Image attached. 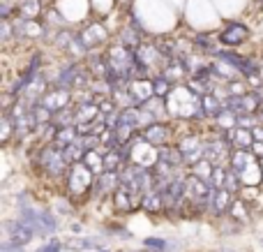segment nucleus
<instances>
[{
  "mask_svg": "<svg viewBox=\"0 0 263 252\" xmlns=\"http://www.w3.org/2000/svg\"><path fill=\"white\" fill-rule=\"evenodd\" d=\"M153 88H155V97H162V100H166V97L173 93L176 83L168 81L164 74H155V77H153Z\"/></svg>",
  "mask_w": 263,
  "mask_h": 252,
  "instance_id": "bb28decb",
  "label": "nucleus"
},
{
  "mask_svg": "<svg viewBox=\"0 0 263 252\" xmlns=\"http://www.w3.org/2000/svg\"><path fill=\"white\" fill-rule=\"evenodd\" d=\"M229 218H231V220H236V222H247V220H250V204H247L242 197H236L231 211H229Z\"/></svg>",
  "mask_w": 263,
  "mask_h": 252,
  "instance_id": "cd10ccee",
  "label": "nucleus"
},
{
  "mask_svg": "<svg viewBox=\"0 0 263 252\" xmlns=\"http://www.w3.org/2000/svg\"><path fill=\"white\" fill-rule=\"evenodd\" d=\"M252 134H254V141H263V125L252 130Z\"/></svg>",
  "mask_w": 263,
  "mask_h": 252,
  "instance_id": "a18cd8bd",
  "label": "nucleus"
},
{
  "mask_svg": "<svg viewBox=\"0 0 263 252\" xmlns=\"http://www.w3.org/2000/svg\"><path fill=\"white\" fill-rule=\"evenodd\" d=\"M261 77H263V65H261Z\"/></svg>",
  "mask_w": 263,
  "mask_h": 252,
  "instance_id": "09e8293b",
  "label": "nucleus"
},
{
  "mask_svg": "<svg viewBox=\"0 0 263 252\" xmlns=\"http://www.w3.org/2000/svg\"><path fill=\"white\" fill-rule=\"evenodd\" d=\"M16 40V30H14V21H9V19H3V26H0V42L3 44H7L9 40Z\"/></svg>",
  "mask_w": 263,
  "mask_h": 252,
  "instance_id": "58836bf2",
  "label": "nucleus"
},
{
  "mask_svg": "<svg viewBox=\"0 0 263 252\" xmlns=\"http://www.w3.org/2000/svg\"><path fill=\"white\" fill-rule=\"evenodd\" d=\"M141 208L148 213H162L164 211V197L159 190H150L141 197Z\"/></svg>",
  "mask_w": 263,
  "mask_h": 252,
  "instance_id": "5701e85b",
  "label": "nucleus"
},
{
  "mask_svg": "<svg viewBox=\"0 0 263 252\" xmlns=\"http://www.w3.org/2000/svg\"><path fill=\"white\" fill-rule=\"evenodd\" d=\"M74 106H77V125L95 123V120L102 116L100 104H97L95 100H92V102H81V104H74Z\"/></svg>",
  "mask_w": 263,
  "mask_h": 252,
  "instance_id": "412c9836",
  "label": "nucleus"
},
{
  "mask_svg": "<svg viewBox=\"0 0 263 252\" xmlns=\"http://www.w3.org/2000/svg\"><path fill=\"white\" fill-rule=\"evenodd\" d=\"M74 102V95L72 91H65V88H58V86H51L49 91L42 95L40 104L46 106L49 111H53V114H58L60 109H67V106H72Z\"/></svg>",
  "mask_w": 263,
  "mask_h": 252,
  "instance_id": "9b49d317",
  "label": "nucleus"
},
{
  "mask_svg": "<svg viewBox=\"0 0 263 252\" xmlns=\"http://www.w3.org/2000/svg\"><path fill=\"white\" fill-rule=\"evenodd\" d=\"M180 148V153L185 155V167L192 169L196 162H201L205 157V137H201L199 132H190L176 143Z\"/></svg>",
  "mask_w": 263,
  "mask_h": 252,
  "instance_id": "0eeeda50",
  "label": "nucleus"
},
{
  "mask_svg": "<svg viewBox=\"0 0 263 252\" xmlns=\"http://www.w3.org/2000/svg\"><path fill=\"white\" fill-rule=\"evenodd\" d=\"M60 248H63V245H60V241L51 239L49 243H46V245H44V248H42L40 252H60Z\"/></svg>",
  "mask_w": 263,
  "mask_h": 252,
  "instance_id": "37998d69",
  "label": "nucleus"
},
{
  "mask_svg": "<svg viewBox=\"0 0 263 252\" xmlns=\"http://www.w3.org/2000/svg\"><path fill=\"white\" fill-rule=\"evenodd\" d=\"M259 162H261V174H263V157H259Z\"/></svg>",
  "mask_w": 263,
  "mask_h": 252,
  "instance_id": "de8ad7c7",
  "label": "nucleus"
},
{
  "mask_svg": "<svg viewBox=\"0 0 263 252\" xmlns=\"http://www.w3.org/2000/svg\"><path fill=\"white\" fill-rule=\"evenodd\" d=\"M132 162L143 167V169H153L159 162V148L145 141V139L141 137V132L132 139Z\"/></svg>",
  "mask_w": 263,
  "mask_h": 252,
  "instance_id": "6e6552de",
  "label": "nucleus"
},
{
  "mask_svg": "<svg viewBox=\"0 0 263 252\" xmlns=\"http://www.w3.org/2000/svg\"><path fill=\"white\" fill-rule=\"evenodd\" d=\"M217 37H219V42L227 46H240L250 40V30H247V26H242V23H229Z\"/></svg>",
  "mask_w": 263,
  "mask_h": 252,
  "instance_id": "a211bd4d",
  "label": "nucleus"
},
{
  "mask_svg": "<svg viewBox=\"0 0 263 252\" xmlns=\"http://www.w3.org/2000/svg\"><path fill=\"white\" fill-rule=\"evenodd\" d=\"M194 44H196V46H201V49H203L205 53H217L208 35H196V37H194Z\"/></svg>",
  "mask_w": 263,
  "mask_h": 252,
  "instance_id": "ea45409f",
  "label": "nucleus"
},
{
  "mask_svg": "<svg viewBox=\"0 0 263 252\" xmlns=\"http://www.w3.org/2000/svg\"><path fill=\"white\" fill-rule=\"evenodd\" d=\"M261 243H263V239H261Z\"/></svg>",
  "mask_w": 263,
  "mask_h": 252,
  "instance_id": "3c124183",
  "label": "nucleus"
},
{
  "mask_svg": "<svg viewBox=\"0 0 263 252\" xmlns=\"http://www.w3.org/2000/svg\"><path fill=\"white\" fill-rule=\"evenodd\" d=\"M97 252H106V250H97Z\"/></svg>",
  "mask_w": 263,
  "mask_h": 252,
  "instance_id": "8fccbe9b",
  "label": "nucleus"
},
{
  "mask_svg": "<svg viewBox=\"0 0 263 252\" xmlns=\"http://www.w3.org/2000/svg\"><path fill=\"white\" fill-rule=\"evenodd\" d=\"M252 153H254L256 157H263V141H254V146H252Z\"/></svg>",
  "mask_w": 263,
  "mask_h": 252,
  "instance_id": "c03bdc74",
  "label": "nucleus"
},
{
  "mask_svg": "<svg viewBox=\"0 0 263 252\" xmlns=\"http://www.w3.org/2000/svg\"><path fill=\"white\" fill-rule=\"evenodd\" d=\"M141 137L157 148L171 146V128L164 120H157V123H150L148 128H143L141 130Z\"/></svg>",
  "mask_w": 263,
  "mask_h": 252,
  "instance_id": "f8f14e48",
  "label": "nucleus"
},
{
  "mask_svg": "<svg viewBox=\"0 0 263 252\" xmlns=\"http://www.w3.org/2000/svg\"><path fill=\"white\" fill-rule=\"evenodd\" d=\"M123 185L120 181V171H102L95 178V188H92V197H114V192Z\"/></svg>",
  "mask_w": 263,
  "mask_h": 252,
  "instance_id": "ddd939ff",
  "label": "nucleus"
},
{
  "mask_svg": "<svg viewBox=\"0 0 263 252\" xmlns=\"http://www.w3.org/2000/svg\"><path fill=\"white\" fill-rule=\"evenodd\" d=\"M213 169H215V165L210 160H201V162H196L194 167H192V169H187L190 171V174H194V176H199V178H203V181H208L210 183V176H213Z\"/></svg>",
  "mask_w": 263,
  "mask_h": 252,
  "instance_id": "2f4dec72",
  "label": "nucleus"
},
{
  "mask_svg": "<svg viewBox=\"0 0 263 252\" xmlns=\"http://www.w3.org/2000/svg\"><path fill=\"white\" fill-rule=\"evenodd\" d=\"M227 178H229V167H215L213 176H210V185L215 190H224L227 188Z\"/></svg>",
  "mask_w": 263,
  "mask_h": 252,
  "instance_id": "72a5a7b5",
  "label": "nucleus"
},
{
  "mask_svg": "<svg viewBox=\"0 0 263 252\" xmlns=\"http://www.w3.org/2000/svg\"><path fill=\"white\" fill-rule=\"evenodd\" d=\"M63 155H65V160H67V165H77V162L83 160L86 151H83V148L79 146L77 141H74V143H69L67 148H63Z\"/></svg>",
  "mask_w": 263,
  "mask_h": 252,
  "instance_id": "473e14b6",
  "label": "nucleus"
},
{
  "mask_svg": "<svg viewBox=\"0 0 263 252\" xmlns=\"http://www.w3.org/2000/svg\"><path fill=\"white\" fill-rule=\"evenodd\" d=\"M263 125L259 120V114H245V116H238V125L236 128H245V130H254Z\"/></svg>",
  "mask_w": 263,
  "mask_h": 252,
  "instance_id": "4c0bfd02",
  "label": "nucleus"
},
{
  "mask_svg": "<svg viewBox=\"0 0 263 252\" xmlns=\"http://www.w3.org/2000/svg\"><path fill=\"white\" fill-rule=\"evenodd\" d=\"M37 215H40V222H42V227H44L46 231L58 229V218H55L51 211H40V208H37Z\"/></svg>",
  "mask_w": 263,
  "mask_h": 252,
  "instance_id": "e433bc0d",
  "label": "nucleus"
},
{
  "mask_svg": "<svg viewBox=\"0 0 263 252\" xmlns=\"http://www.w3.org/2000/svg\"><path fill=\"white\" fill-rule=\"evenodd\" d=\"M79 37H81V42L88 46V51H92L109 40V32H106V28L102 26V23H90Z\"/></svg>",
  "mask_w": 263,
  "mask_h": 252,
  "instance_id": "6ab92c4d",
  "label": "nucleus"
},
{
  "mask_svg": "<svg viewBox=\"0 0 263 252\" xmlns=\"http://www.w3.org/2000/svg\"><path fill=\"white\" fill-rule=\"evenodd\" d=\"M120 181H123V185H127L129 190H134L141 197H143L145 192H150V190H155L153 169H143V167L134 165V162H129V165H125L123 169H120Z\"/></svg>",
  "mask_w": 263,
  "mask_h": 252,
  "instance_id": "39448f33",
  "label": "nucleus"
},
{
  "mask_svg": "<svg viewBox=\"0 0 263 252\" xmlns=\"http://www.w3.org/2000/svg\"><path fill=\"white\" fill-rule=\"evenodd\" d=\"M86 65H88V69H90V74L95 79H106L109 77V65H106V58H104V53H88L86 56Z\"/></svg>",
  "mask_w": 263,
  "mask_h": 252,
  "instance_id": "4be33fe9",
  "label": "nucleus"
},
{
  "mask_svg": "<svg viewBox=\"0 0 263 252\" xmlns=\"http://www.w3.org/2000/svg\"><path fill=\"white\" fill-rule=\"evenodd\" d=\"M53 128L60 130V128H74L77 125V106H67V109H60L58 114H53Z\"/></svg>",
  "mask_w": 263,
  "mask_h": 252,
  "instance_id": "393cba45",
  "label": "nucleus"
},
{
  "mask_svg": "<svg viewBox=\"0 0 263 252\" xmlns=\"http://www.w3.org/2000/svg\"><path fill=\"white\" fill-rule=\"evenodd\" d=\"M254 5L256 7H263V0H254Z\"/></svg>",
  "mask_w": 263,
  "mask_h": 252,
  "instance_id": "49530a36",
  "label": "nucleus"
},
{
  "mask_svg": "<svg viewBox=\"0 0 263 252\" xmlns=\"http://www.w3.org/2000/svg\"><path fill=\"white\" fill-rule=\"evenodd\" d=\"M81 162H83V165H86L95 176H100L102 171H104V153H102L100 148H97V151H88L86 155H83Z\"/></svg>",
  "mask_w": 263,
  "mask_h": 252,
  "instance_id": "a878e982",
  "label": "nucleus"
},
{
  "mask_svg": "<svg viewBox=\"0 0 263 252\" xmlns=\"http://www.w3.org/2000/svg\"><path fill=\"white\" fill-rule=\"evenodd\" d=\"M231 153V143L224 139L222 132H213L210 137H205V160H210L215 167H229Z\"/></svg>",
  "mask_w": 263,
  "mask_h": 252,
  "instance_id": "423d86ee",
  "label": "nucleus"
},
{
  "mask_svg": "<svg viewBox=\"0 0 263 252\" xmlns=\"http://www.w3.org/2000/svg\"><path fill=\"white\" fill-rule=\"evenodd\" d=\"M16 12L26 21H35L42 16V3L40 0H21V3H16Z\"/></svg>",
  "mask_w": 263,
  "mask_h": 252,
  "instance_id": "b1692460",
  "label": "nucleus"
},
{
  "mask_svg": "<svg viewBox=\"0 0 263 252\" xmlns=\"http://www.w3.org/2000/svg\"><path fill=\"white\" fill-rule=\"evenodd\" d=\"M37 167L44 171L49 178H63L67 174L69 165L63 155V148H55L53 143H44L37 151Z\"/></svg>",
  "mask_w": 263,
  "mask_h": 252,
  "instance_id": "20e7f679",
  "label": "nucleus"
},
{
  "mask_svg": "<svg viewBox=\"0 0 263 252\" xmlns=\"http://www.w3.org/2000/svg\"><path fill=\"white\" fill-rule=\"evenodd\" d=\"M136 58H139V63H143L148 69H157L159 74H162V69L166 67V63L171 60L159 51V46L155 44V42H148V44L143 42V44L136 49Z\"/></svg>",
  "mask_w": 263,
  "mask_h": 252,
  "instance_id": "9d476101",
  "label": "nucleus"
},
{
  "mask_svg": "<svg viewBox=\"0 0 263 252\" xmlns=\"http://www.w3.org/2000/svg\"><path fill=\"white\" fill-rule=\"evenodd\" d=\"M224 91H227V95L229 97H240V95H245V93H250L252 88H250V83H247V79H233V81H229V83H224Z\"/></svg>",
  "mask_w": 263,
  "mask_h": 252,
  "instance_id": "c756f323",
  "label": "nucleus"
},
{
  "mask_svg": "<svg viewBox=\"0 0 263 252\" xmlns=\"http://www.w3.org/2000/svg\"><path fill=\"white\" fill-rule=\"evenodd\" d=\"M67 248L69 250H100L102 245L92 239H72V241H67Z\"/></svg>",
  "mask_w": 263,
  "mask_h": 252,
  "instance_id": "c9c22d12",
  "label": "nucleus"
},
{
  "mask_svg": "<svg viewBox=\"0 0 263 252\" xmlns=\"http://www.w3.org/2000/svg\"><path fill=\"white\" fill-rule=\"evenodd\" d=\"M120 44H125L127 49H134V51H136L141 44H143V42H141V37L136 35L134 28H125L123 35H120Z\"/></svg>",
  "mask_w": 263,
  "mask_h": 252,
  "instance_id": "f704fd0d",
  "label": "nucleus"
},
{
  "mask_svg": "<svg viewBox=\"0 0 263 252\" xmlns=\"http://www.w3.org/2000/svg\"><path fill=\"white\" fill-rule=\"evenodd\" d=\"M95 178L97 176L92 174L83 162H77V165H69L67 174H65V185H67V192L72 194L74 199H81V197L92 194Z\"/></svg>",
  "mask_w": 263,
  "mask_h": 252,
  "instance_id": "7ed1b4c3",
  "label": "nucleus"
},
{
  "mask_svg": "<svg viewBox=\"0 0 263 252\" xmlns=\"http://www.w3.org/2000/svg\"><path fill=\"white\" fill-rule=\"evenodd\" d=\"M129 95L134 100L136 106H143L145 102H150L155 97V88H153V79H132L129 83Z\"/></svg>",
  "mask_w": 263,
  "mask_h": 252,
  "instance_id": "f3484780",
  "label": "nucleus"
},
{
  "mask_svg": "<svg viewBox=\"0 0 263 252\" xmlns=\"http://www.w3.org/2000/svg\"><path fill=\"white\" fill-rule=\"evenodd\" d=\"M0 250L3 252H23V245L14 243V241H5V243L0 245Z\"/></svg>",
  "mask_w": 263,
  "mask_h": 252,
  "instance_id": "79ce46f5",
  "label": "nucleus"
},
{
  "mask_svg": "<svg viewBox=\"0 0 263 252\" xmlns=\"http://www.w3.org/2000/svg\"><path fill=\"white\" fill-rule=\"evenodd\" d=\"M12 134H16V130H14V120L9 118V114H3L0 116V141H3V146L9 143Z\"/></svg>",
  "mask_w": 263,
  "mask_h": 252,
  "instance_id": "7c9ffc66",
  "label": "nucleus"
},
{
  "mask_svg": "<svg viewBox=\"0 0 263 252\" xmlns=\"http://www.w3.org/2000/svg\"><path fill=\"white\" fill-rule=\"evenodd\" d=\"M106 65H109V77L106 81H114V79H125V81H132L136 72V51L127 49L125 44H114L104 51Z\"/></svg>",
  "mask_w": 263,
  "mask_h": 252,
  "instance_id": "f257e3e1",
  "label": "nucleus"
},
{
  "mask_svg": "<svg viewBox=\"0 0 263 252\" xmlns=\"http://www.w3.org/2000/svg\"><path fill=\"white\" fill-rule=\"evenodd\" d=\"M222 134H224V139L231 143L233 151H252V146H254V134H252V130L231 128Z\"/></svg>",
  "mask_w": 263,
  "mask_h": 252,
  "instance_id": "dca6fc26",
  "label": "nucleus"
},
{
  "mask_svg": "<svg viewBox=\"0 0 263 252\" xmlns=\"http://www.w3.org/2000/svg\"><path fill=\"white\" fill-rule=\"evenodd\" d=\"M111 199H114V208L120 213H134L141 206V194H136L127 185H120Z\"/></svg>",
  "mask_w": 263,
  "mask_h": 252,
  "instance_id": "4468645a",
  "label": "nucleus"
},
{
  "mask_svg": "<svg viewBox=\"0 0 263 252\" xmlns=\"http://www.w3.org/2000/svg\"><path fill=\"white\" fill-rule=\"evenodd\" d=\"M5 229H7V239L18 245H28L35 239V229H32L30 225H26L21 218H18V220H9L7 225H5Z\"/></svg>",
  "mask_w": 263,
  "mask_h": 252,
  "instance_id": "2eb2a0df",
  "label": "nucleus"
},
{
  "mask_svg": "<svg viewBox=\"0 0 263 252\" xmlns=\"http://www.w3.org/2000/svg\"><path fill=\"white\" fill-rule=\"evenodd\" d=\"M233 202H236V194H233V192H229L227 188L217 190V192H215V197H213V206H210V211H213V215L224 218V215H229Z\"/></svg>",
  "mask_w": 263,
  "mask_h": 252,
  "instance_id": "aec40b11",
  "label": "nucleus"
},
{
  "mask_svg": "<svg viewBox=\"0 0 263 252\" xmlns=\"http://www.w3.org/2000/svg\"><path fill=\"white\" fill-rule=\"evenodd\" d=\"M143 245H145L148 250H157V252H164V250H166V241H164V239H145Z\"/></svg>",
  "mask_w": 263,
  "mask_h": 252,
  "instance_id": "a19ab883",
  "label": "nucleus"
},
{
  "mask_svg": "<svg viewBox=\"0 0 263 252\" xmlns=\"http://www.w3.org/2000/svg\"><path fill=\"white\" fill-rule=\"evenodd\" d=\"M224 106L229 111H233L236 116H245V114H259V109L263 106V95L259 91H250L240 97H227Z\"/></svg>",
  "mask_w": 263,
  "mask_h": 252,
  "instance_id": "1a4fd4ad",
  "label": "nucleus"
},
{
  "mask_svg": "<svg viewBox=\"0 0 263 252\" xmlns=\"http://www.w3.org/2000/svg\"><path fill=\"white\" fill-rule=\"evenodd\" d=\"M229 167L238 174L242 188H261L263 174H261V162L252 151H233Z\"/></svg>",
  "mask_w": 263,
  "mask_h": 252,
  "instance_id": "f03ea898",
  "label": "nucleus"
},
{
  "mask_svg": "<svg viewBox=\"0 0 263 252\" xmlns=\"http://www.w3.org/2000/svg\"><path fill=\"white\" fill-rule=\"evenodd\" d=\"M125 167V157L120 153V148L104 153V171H120Z\"/></svg>",
  "mask_w": 263,
  "mask_h": 252,
  "instance_id": "c85d7f7f",
  "label": "nucleus"
}]
</instances>
